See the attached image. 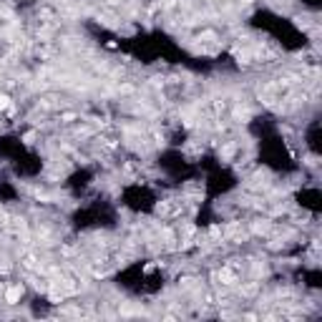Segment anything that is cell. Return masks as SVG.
<instances>
[{
    "label": "cell",
    "instance_id": "obj_1",
    "mask_svg": "<svg viewBox=\"0 0 322 322\" xmlns=\"http://www.w3.org/2000/svg\"><path fill=\"white\" fill-rule=\"evenodd\" d=\"M21 297H23V284H11V287L6 289V302H8V304H18Z\"/></svg>",
    "mask_w": 322,
    "mask_h": 322
},
{
    "label": "cell",
    "instance_id": "obj_2",
    "mask_svg": "<svg viewBox=\"0 0 322 322\" xmlns=\"http://www.w3.org/2000/svg\"><path fill=\"white\" fill-rule=\"evenodd\" d=\"M3 219H6V212H3V207H0V224H3Z\"/></svg>",
    "mask_w": 322,
    "mask_h": 322
}]
</instances>
